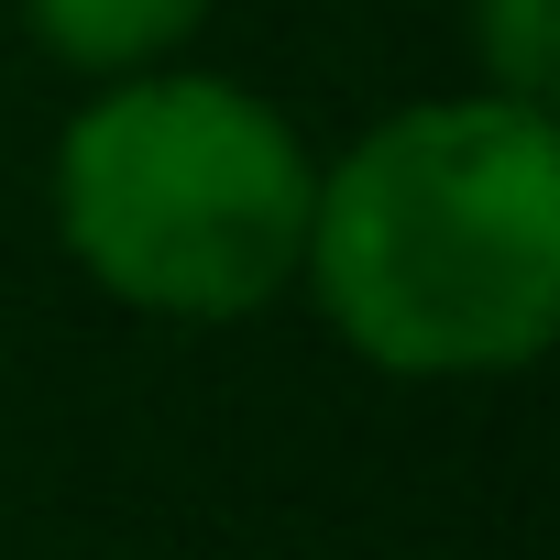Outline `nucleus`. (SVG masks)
<instances>
[{
	"label": "nucleus",
	"instance_id": "nucleus-2",
	"mask_svg": "<svg viewBox=\"0 0 560 560\" xmlns=\"http://www.w3.org/2000/svg\"><path fill=\"white\" fill-rule=\"evenodd\" d=\"M56 242L89 287L165 330H231L298 298L319 143L253 78L220 67H132L89 78L45 165Z\"/></svg>",
	"mask_w": 560,
	"mask_h": 560
},
{
	"label": "nucleus",
	"instance_id": "nucleus-3",
	"mask_svg": "<svg viewBox=\"0 0 560 560\" xmlns=\"http://www.w3.org/2000/svg\"><path fill=\"white\" fill-rule=\"evenodd\" d=\"M34 56H56L67 78H132V67H165L198 45V23L220 0H12Z\"/></svg>",
	"mask_w": 560,
	"mask_h": 560
},
{
	"label": "nucleus",
	"instance_id": "nucleus-1",
	"mask_svg": "<svg viewBox=\"0 0 560 560\" xmlns=\"http://www.w3.org/2000/svg\"><path fill=\"white\" fill-rule=\"evenodd\" d=\"M298 298L396 385H494L560 341V132L538 100L440 89L319 154Z\"/></svg>",
	"mask_w": 560,
	"mask_h": 560
},
{
	"label": "nucleus",
	"instance_id": "nucleus-4",
	"mask_svg": "<svg viewBox=\"0 0 560 560\" xmlns=\"http://www.w3.org/2000/svg\"><path fill=\"white\" fill-rule=\"evenodd\" d=\"M549 78H560V0H472V89L549 110Z\"/></svg>",
	"mask_w": 560,
	"mask_h": 560
}]
</instances>
